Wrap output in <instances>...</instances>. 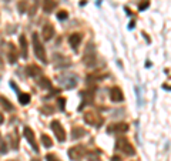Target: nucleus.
<instances>
[{
	"mask_svg": "<svg viewBox=\"0 0 171 161\" xmlns=\"http://www.w3.org/2000/svg\"><path fill=\"white\" fill-rule=\"evenodd\" d=\"M32 43H33V49H34L36 57H37L43 64H47L46 50H44V46L40 43V39H39V34H37V33H33V36H32Z\"/></svg>",
	"mask_w": 171,
	"mask_h": 161,
	"instance_id": "1",
	"label": "nucleus"
},
{
	"mask_svg": "<svg viewBox=\"0 0 171 161\" xmlns=\"http://www.w3.org/2000/svg\"><path fill=\"white\" fill-rule=\"evenodd\" d=\"M116 147H117V150L123 151L126 155H134V154H135V150H134L133 144H131V143H130L126 137H120V138L117 140Z\"/></svg>",
	"mask_w": 171,
	"mask_h": 161,
	"instance_id": "2",
	"label": "nucleus"
},
{
	"mask_svg": "<svg viewBox=\"0 0 171 161\" xmlns=\"http://www.w3.org/2000/svg\"><path fill=\"white\" fill-rule=\"evenodd\" d=\"M84 121L87 123L89 125H93V127H100L103 124V117L97 113H93V111H87V113H84Z\"/></svg>",
	"mask_w": 171,
	"mask_h": 161,
	"instance_id": "3",
	"label": "nucleus"
},
{
	"mask_svg": "<svg viewBox=\"0 0 171 161\" xmlns=\"http://www.w3.org/2000/svg\"><path fill=\"white\" fill-rule=\"evenodd\" d=\"M50 128L53 130V133H54L56 138H57L60 143H63V141L66 140V131H64L63 125L60 124V121H57V120L51 121V124H50Z\"/></svg>",
	"mask_w": 171,
	"mask_h": 161,
	"instance_id": "4",
	"label": "nucleus"
},
{
	"mask_svg": "<svg viewBox=\"0 0 171 161\" xmlns=\"http://www.w3.org/2000/svg\"><path fill=\"white\" fill-rule=\"evenodd\" d=\"M84 155H85V148L83 145H76L68 150V157L73 161H80Z\"/></svg>",
	"mask_w": 171,
	"mask_h": 161,
	"instance_id": "5",
	"label": "nucleus"
},
{
	"mask_svg": "<svg viewBox=\"0 0 171 161\" xmlns=\"http://www.w3.org/2000/svg\"><path fill=\"white\" fill-rule=\"evenodd\" d=\"M23 133H24V137H26V140L30 143V145L33 147V150L36 151V152H39V145H37V143H36V138H34V133H33V130L30 128V127H26L24 130H23Z\"/></svg>",
	"mask_w": 171,
	"mask_h": 161,
	"instance_id": "6",
	"label": "nucleus"
},
{
	"mask_svg": "<svg viewBox=\"0 0 171 161\" xmlns=\"http://www.w3.org/2000/svg\"><path fill=\"white\" fill-rule=\"evenodd\" d=\"M123 98H124V96H123V91L120 87H113L110 90V100L113 103H120V101H123Z\"/></svg>",
	"mask_w": 171,
	"mask_h": 161,
	"instance_id": "7",
	"label": "nucleus"
},
{
	"mask_svg": "<svg viewBox=\"0 0 171 161\" xmlns=\"http://www.w3.org/2000/svg\"><path fill=\"white\" fill-rule=\"evenodd\" d=\"M94 61H96V53H94V50H93V47L90 44V47L85 50V53H84V63L87 64V66H93Z\"/></svg>",
	"mask_w": 171,
	"mask_h": 161,
	"instance_id": "8",
	"label": "nucleus"
},
{
	"mask_svg": "<svg viewBox=\"0 0 171 161\" xmlns=\"http://www.w3.org/2000/svg\"><path fill=\"white\" fill-rule=\"evenodd\" d=\"M60 83H61L63 87H66V88H73V87L77 86V80H76L74 76H63V77L60 79Z\"/></svg>",
	"mask_w": 171,
	"mask_h": 161,
	"instance_id": "9",
	"label": "nucleus"
},
{
	"mask_svg": "<svg viewBox=\"0 0 171 161\" xmlns=\"http://www.w3.org/2000/svg\"><path fill=\"white\" fill-rule=\"evenodd\" d=\"M81 40H83V34H81V33H73V34L68 37V43H70V46L74 49V51H76L77 47L80 46Z\"/></svg>",
	"mask_w": 171,
	"mask_h": 161,
	"instance_id": "10",
	"label": "nucleus"
},
{
	"mask_svg": "<svg viewBox=\"0 0 171 161\" xmlns=\"http://www.w3.org/2000/svg\"><path fill=\"white\" fill-rule=\"evenodd\" d=\"M128 131V125L126 123H120V124H111L107 128V133H126Z\"/></svg>",
	"mask_w": 171,
	"mask_h": 161,
	"instance_id": "11",
	"label": "nucleus"
},
{
	"mask_svg": "<svg viewBox=\"0 0 171 161\" xmlns=\"http://www.w3.org/2000/svg\"><path fill=\"white\" fill-rule=\"evenodd\" d=\"M41 34H43V39H44L46 42L51 40L53 36H54V27H53L51 24H44V27H43V30H41Z\"/></svg>",
	"mask_w": 171,
	"mask_h": 161,
	"instance_id": "12",
	"label": "nucleus"
},
{
	"mask_svg": "<svg viewBox=\"0 0 171 161\" xmlns=\"http://www.w3.org/2000/svg\"><path fill=\"white\" fill-rule=\"evenodd\" d=\"M85 134V130L84 128H81V127H73V130H71V135H73V138H81V137H84Z\"/></svg>",
	"mask_w": 171,
	"mask_h": 161,
	"instance_id": "13",
	"label": "nucleus"
},
{
	"mask_svg": "<svg viewBox=\"0 0 171 161\" xmlns=\"http://www.w3.org/2000/svg\"><path fill=\"white\" fill-rule=\"evenodd\" d=\"M54 7H56V2H54V0H44V3H43V10H44L46 13H50Z\"/></svg>",
	"mask_w": 171,
	"mask_h": 161,
	"instance_id": "14",
	"label": "nucleus"
},
{
	"mask_svg": "<svg viewBox=\"0 0 171 161\" xmlns=\"http://www.w3.org/2000/svg\"><path fill=\"white\" fill-rule=\"evenodd\" d=\"M9 61L10 63H16V57H17V54H16V47H14V44H9Z\"/></svg>",
	"mask_w": 171,
	"mask_h": 161,
	"instance_id": "15",
	"label": "nucleus"
},
{
	"mask_svg": "<svg viewBox=\"0 0 171 161\" xmlns=\"http://www.w3.org/2000/svg\"><path fill=\"white\" fill-rule=\"evenodd\" d=\"M0 104H2L7 111H13V110H14V106L10 104V101H9L6 97H3V96H0Z\"/></svg>",
	"mask_w": 171,
	"mask_h": 161,
	"instance_id": "16",
	"label": "nucleus"
},
{
	"mask_svg": "<svg viewBox=\"0 0 171 161\" xmlns=\"http://www.w3.org/2000/svg\"><path fill=\"white\" fill-rule=\"evenodd\" d=\"M20 44H22V56L23 59H27V40L24 36H20Z\"/></svg>",
	"mask_w": 171,
	"mask_h": 161,
	"instance_id": "17",
	"label": "nucleus"
},
{
	"mask_svg": "<svg viewBox=\"0 0 171 161\" xmlns=\"http://www.w3.org/2000/svg\"><path fill=\"white\" fill-rule=\"evenodd\" d=\"M19 94V101H20V104H23V106H26V104H29L30 103V96L29 94H23V93H17Z\"/></svg>",
	"mask_w": 171,
	"mask_h": 161,
	"instance_id": "18",
	"label": "nucleus"
},
{
	"mask_svg": "<svg viewBox=\"0 0 171 161\" xmlns=\"http://www.w3.org/2000/svg\"><path fill=\"white\" fill-rule=\"evenodd\" d=\"M27 74L32 76V77L39 76V74H40V69H39L37 66H30V67H27Z\"/></svg>",
	"mask_w": 171,
	"mask_h": 161,
	"instance_id": "19",
	"label": "nucleus"
},
{
	"mask_svg": "<svg viewBox=\"0 0 171 161\" xmlns=\"http://www.w3.org/2000/svg\"><path fill=\"white\" fill-rule=\"evenodd\" d=\"M41 143H43V145H44L46 148H50V147L53 145V141H51V138H50L47 134H43V135H41Z\"/></svg>",
	"mask_w": 171,
	"mask_h": 161,
	"instance_id": "20",
	"label": "nucleus"
},
{
	"mask_svg": "<svg viewBox=\"0 0 171 161\" xmlns=\"http://www.w3.org/2000/svg\"><path fill=\"white\" fill-rule=\"evenodd\" d=\"M39 86H40V87H51V83H50V80H49V79L43 77V79H40V80H39Z\"/></svg>",
	"mask_w": 171,
	"mask_h": 161,
	"instance_id": "21",
	"label": "nucleus"
},
{
	"mask_svg": "<svg viewBox=\"0 0 171 161\" xmlns=\"http://www.w3.org/2000/svg\"><path fill=\"white\" fill-rule=\"evenodd\" d=\"M67 17H68L67 12H61V13H59V15H57V19H59V20H66Z\"/></svg>",
	"mask_w": 171,
	"mask_h": 161,
	"instance_id": "22",
	"label": "nucleus"
},
{
	"mask_svg": "<svg viewBox=\"0 0 171 161\" xmlns=\"http://www.w3.org/2000/svg\"><path fill=\"white\" fill-rule=\"evenodd\" d=\"M46 160H47V161H60L54 154H47V155H46Z\"/></svg>",
	"mask_w": 171,
	"mask_h": 161,
	"instance_id": "23",
	"label": "nucleus"
},
{
	"mask_svg": "<svg viewBox=\"0 0 171 161\" xmlns=\"http://www.w3.org/2000/svg\"><path fill=\"white\" fill-rule=\"evenodd\" d=\"M59 103H60V107L64 108V103H66V98H59Z\"/></svg>",
	"mask_w": 171,
	"mask_h": 161,
	"instance_id": "24",
	"label": "nucleus"
},
{
	"mask_svg": "<svg viewBox=\"0 0 171 161\" xmlns=\"http://www.w3.org/2000/svg\"><path fill=\"white\" fill-rule=\"evenodd\" d=\"M110 161H121V158H120V157H118V155H113V157H111V160H110Z\"/></svg>",
	"mask_w": 171,
	"mask_h": 161,
	"instance_id": "25",
	"label": "nucleus"
},
{
	"mask_svg": "<svg viewBox=\"0 0 171 161\" xmlns=\"http://www.w3.org/2000/svg\"><path fill=\"white\" fill-rule=\"evenodd\" d=\"M3 121V117H2V114H0V123H2Z\"/></svg>",
	"mask_w": 171,
	"mask_h": 161,
	"instance_id": "26",
	"label": "nucleus"
},
{
	"mask_svg": "<svg viewBox=\"0 0 171 161\" xmlns=\"http://www.w3.org/2000/svg\"><path fill=\"white\" fill-rule=\"evenodd\" d=\"M33 161H39V160H33Z\"/></svg>",
	"mask_w": 171,
	"mask_h": 161,
	"instance_id": "27",
	"label": "nucleus"
}]
</instances>
